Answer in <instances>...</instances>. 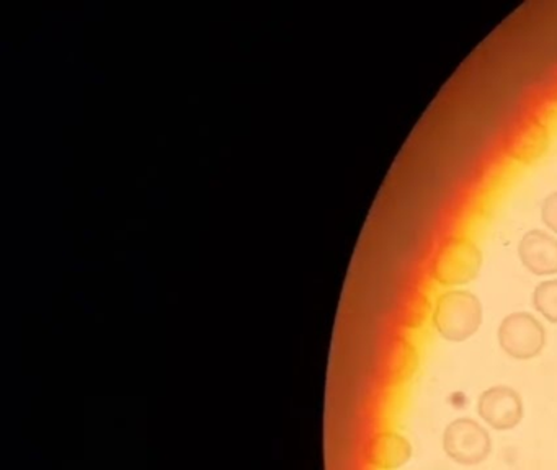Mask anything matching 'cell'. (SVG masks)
<instances>
[{
	"label": "cell",
	"mask_w": 557,
	"mask_h": 470,
	"mask_svg": "<svg viewBox=\"0 0 557 470\" xmlns=\"http://www.w3.org/2000/svg\"><path fill=\"white\" fill-rule=\"evenodd\" d=\"M432 322L443 338L453 343L465 342L481 329V300L469 290H446L436 297Z\"/></svg>",
	"instance_id": "obj_1"
},
{
	"label": "cell",
	"mask_w": 557,
	"mask_h": 470,
	"mask_svg": "<svg viewBox=\"0 0 557 470\" xmlns=\"http://www.w3.org/2000/svg\"><path fill=\"white\" fill-rule=\"evenodd\" d=\"M481 267V248L465 235H451L436 248L430 274L443 286H461L475 280Z\"/></svg>",
	"instance_id": "obj_2"
},
{
	"label": "cell",
	"mask_w": 557,
	"mask_h": 470,
	"mask_svg": "<svg viewBox=\"0 0 557 470\" xmlns=\"http://www.w3.org/2000/svg\"><path fill=\"white\" fill-rule=\"evenodd\" d=\"M443 450L459 466H478L491 456V434L472 418H456L445 428Z\"/></svg>",
	"instance_id": "obj_3"
},
{
	"label": "cell",
	"mask_w": 557,
	"mask_h": 470,
	"mask_svg": "<svg viewBox=\"0 0 557 470\" xmlns=\"http://www.w3.org/2000/svg\"><path fill=\"white\" fill-rule=\"evenodd\" d=\"M498 345L510 358L527 361L536 358L546 345L543 323L528 312L508 313L497 332Z\"/></svg>",
	"instance_id": "obj_4"
},
{
	"label": "cell",
	"mask_w": 557,
	"mask_h": 470,
	"mask_svg": "<svg viewBox=\"0 0 557 470\" xmlns=\"http://www.w3.org/2000/svg\"><path fill=\"white\" fill-rule=\"evenodd\" d=\"M523 400L515 388L494 385L482 392L478 413L495 431H510L523 420Z\"/></svg>",
	"instance_id": "obj_5"
},
{
	"label": "cell",
	"mask_w": 557,
	"mask_h": 470,
	"mask_svg": "<svg viewBox=\"0 0 557 470\" xmlns=\"http://www.w3.org/2000/svg\"><path fill=\"white\" fill-rule=\"evenodd\" d=\"M549 143V129L546 124L536 118H528L511 127L505 149L515 162L530 165L546 152Z\"/></svg>",
	"instance_id": "obj_6"
},
{
	"label": "cell",
	"mask_w": 557,
	"mask_h": 470,
	"mask_svg": "<svg viewBox=\"0 0 557 470\" xmlns=\"http://www.w3.org/2000/svg\"><path fill=\"white\" fill-rule=\"evenodd\" d=\"M518 257L534 276L557 274V238L540 228H533L521 237Z\"/></svg>",
	"instance_id": "obj_7"
},
{
	"label": "cell",
	"mask_w": 557,
	"mask_h": 470,
	"mask_svg": "<svg viewBox=\"0 0 557 470\" xmlns=\"http://www.w3.org/2000/svg\"><path fill=\"white\" fill-rule=\"evenodd\" d=\"M412 444L397 431H381L367 446V460L380 470H396L412 457Z\"/></svg>",
	"instance_id": "obj_8"
},
{
	"label": "cell",
	"mask_w": 557,
	"mask_h": 470,
	"mask_svg": "<svg viewBox=\"0 0 557 470\" xmlns=\"http://www.w3.org/2000/svg\"><path fill=\"white\" fill-rule=\"evenodd\" d=\"M533 306L547 322L557 323V280L537 284L533 293Z\"/></svg>",
	"instance_id": "obj_9"
},
{
	"label": "cell",
	"mask_w": 557,
	"mask_h": 470,
	"mask_svg": "<svg viewBox=\"0 0 557 470\" xmlns=\"http://www.w3.org/2000/svg\"><path fill=\"white\" fill-rule=\"evenodd\" d=\"M397 346H399V351L394 352L393 359H391V366L399 369L397 381H404V379L409 378V375L412 374L413 369H416L417 351L416 348H413L412 343H409L404 338H400L399 342H397Z\"/></svg>",
	"instance_id": "obj_10"
},
{
	"label": "cell",
	"mask_w": 557,
	"mask_h": 470,
	"mask_svg": "<svg viewBox=\"0 0 557 470\" xmlns=\"http://www.w3.org/2000/svg\"><path fill=\"white\" fill-rule=\"evenodd\" d=\"M541 219L549 231L557 234V191L550 193L541 206Z\"/></svg>",
	"instance_id": "obj_11"
}]
</instances>
